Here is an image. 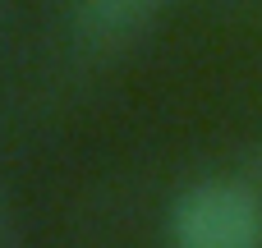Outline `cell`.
Wrapping results in <instances>:
<instances>
[{"label": "cell", "instance_id": "3957f363", "mask_svg": "<svg viewBox=\"0 0 262 248\" xmlns=\"http://www.w3.org/2000/svg\"><path fill=\"white\" fill-rule=\"evenodd\" d=\"M14 244V216H9V202L0 198V248Z\"/></svg>", "mask_w": 262, "mask_h": 248}, {"label": "cell", "instance_id": "277c9868", "mask_svg": "<svg viewBox=\"0 0 262 248\" xmlns=\"http://www.w3.org/2000/svg\"><path fill=\"white\" fill-rule=\"evenodd\" d=\"M253 170H258V179H262V147H258V156H253Z\"/></svg>", "mask_w": 262, "mask_h": 248}, {"label": "cell", "instance_id": "7a4b0ae2", "mask_svg": "<svg viewBox=\"0 0 262 248\" xmlns=\"http://www.w3.org/2000/svg\"><path fill=\"white\" fill-rule=\"evenodd\" d=\"M161 9H166V0H69L78 37L97 51L134 46L157 23Z\"/></svg>", "mask_w": 262, "mask_h": 248}, {"label": "cell", "instance_id": "6da1fadb", "mask_svg": "<svg viewBox=\"0 0 262 248\" xmlns=\"http://www.w3.org/2000/svg\"><path fill=\"white\" fill-rule=\"evenodd\" d=\"M170 248H262V193L249 179H198L166 212Z\"/></svg>", "mask_w": 262, "mask_h": 248}]
</instances>
